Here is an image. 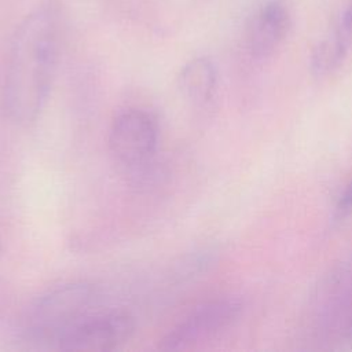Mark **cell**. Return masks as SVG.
<instances>
[{"mask_svg": "<svg viewBox=\"0 0 352 352\" xmlns=\"http://www.w3.org/2000/svg\"><path fill=\"white\" fill-rule=\"evenodd\" d=\"M58 63V30L48 10H37L16 28L8 54L4 104L19 125L37 120L44 109Z\"/></svg>", "mask_w": 352, "mask_h": 352, "instance_id": "obj_1", "label": "cell"}, {"mask_svg": "<svg viewBox=\"0 0 352 352\" xmlns=\"http://www.w3.org/2000/svg\"><path fill=\"white\" fill-rule=\"evenodd\" d=\"M95 300V287L87 282L65 283L40 296L29 308L23 341L38 349H54L56 337L80 319Z\"/></svg>", "mask_w": 352, "mask_h": 352, "instance_id": "obj_2", "label": "cell"}, {"mask_svg": "<svg viewBox=\"0 0 352 352\" xmlns=\"http://www.w3.org/2000/svg\"><path fill=\"white\" fill-rule=\"evenodd\" d=\"M242 312L236 297H221L195 307L160 341L162 351H183L232 326Z\"/></svg>", "mask_w": 352, "mask_h": 352, "instance_id": "obj_3", "label": "cell"}, {"mask_svg": "<svg viewBox=\"0 0 352 352\" xmlns=\"http://www.w3.org/2000/svg\"><path fill=\"white\" fill-rule=\"evenodd\" d=\"M135 320L126 312L85 316L60 331L54 349L107 352L125 345L135 334Z\"/></svg>", "mask_w": 352, "mask_h": 352, "instance_id": "obj_4", "label": "cell"}, {"mask_svg": "<svg viewBox=\"0 0 352 352\" xmlns=\"http://www.w3.org/2000/svg\"><path fill=\"white\" fill-rule=\"evenodd\" d=\"M158 146V124L154 116L139 107L120 111L110 126L109 147L116 160L129 168L147 165Z\"/></svg>", "mask_w": 352, "mask_h": 352, "instance_id": "obj_5", "label": "cell"}, {"mask_svg": "<svg viewBox=\"0 0 352 352\" xmlns=\"http://www.w3.org/2000/svg\"><path fill=\"white\" fill-rule=\"evenodd\" d=\"M352 48V0H338L326 34L314 45L309 69L315 77L337 70Z\"/></svg>", "mask_w": 352, "mask_h": 352, "instance_id": "obj_6", "label": "cell"}, {"mask_svg": "<svg viewBox=\"0 0 352 352\" xmlns=\"http://www.w3.org/2000/svg\"><path fill=\"white\" fill-rule=\"evenodd\" d=\"M292 29V10L285 0H267L253 14L248 28L252 56L265 59L286 40Z\"/></svg>", "mask_w": 352, "mask_h": 352, "instance_id": "obj_7", "label": "cell"}, {"mask_svg": "<svg viewBox=\"0 0 352 352\" xmlns=\"http://www.w3.org/2000/svg\"><path fill=\"white\" fill-rule=\"evenodd\" d=\"M177 87L182 95L194 104L209 103L217 89V69L208 56H198L188 60L180 70Z\"/></svg>", "mask_w": 352, "mask_h": 352, "instance_id": "obj_8", "label": "cell"}, {"mask_svg": "<svg viewBox=\"0 0 352 352\" xmlns=\"http://www.w3.org/2000/svg\"><path fill=\"white\" fill-rule=\"evenodd\" d=\"M352 209V180L351 183L345 187V190L342 191L338 204H337V212L340 214H344L346 212H349Z\"/></svg>", "mask_w": 352, "mask_h": 352, "instance_id": "obj_9", "label": "cell"}, {"mask_svg": "<svg viewBox=\"0 0 352 352\" xmlns=\"http://www.w3.org/2000/svg\"><path fill=\"white\" fill-rule=\"evenodd\" d=\"M0 250H1V246H0Z\"/></svg>", "mask_w": 352, "mask_h": 352, "instance_id": "obj_10", "label": "cell"}]
</instances>
